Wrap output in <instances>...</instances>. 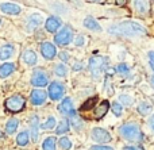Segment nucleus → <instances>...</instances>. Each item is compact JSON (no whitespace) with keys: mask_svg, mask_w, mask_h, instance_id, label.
Masks as SVG:
<instances>
[{"mask_svg":"<svg viewBox=\"0 0 154 150\" xmlns=\"http://www.w3.org/2000/svg\"><path fill=\"white\" fill-rule=\"evenodd\" d=\"M41 53H42L43 58L46 60H53L57 56V49L51 42H43L41 45Z\"/></svg>","mask_w":154,"mask_h":150,"instance_id":"10","label":"nucleus"},{"mask_svg":"<svg viewBox=\"0 0 154 150\" xmlns=\"http://www.w3.org/2000/svg\"><path fill=\"white\" fill-rule=\"evenodd\" d=\"M111 108H112V112H114L116 116H120V115H122V112H123V107L119 104V103H116V102L112 103Z\"/></svg>","mask_w":154,"mask_h":150,"instance_id":"31","label":"nucleus"},{"mask_svg":"<svg viewBox=\"0 0 154 150\" xmlns=\"http://www.w3.org/2000/svg\"><path fill=\"white\" fill-rule=\"evenodd\" d=\"M73 41V31L69 26H65L54 37V43L58 46H66Z\"/></svg>","mask_w":154,"mask_h":150,"instance_id":"5","label":"nucleus"},{"mask_svg":"<svg viewBox=\"0 0 154 150\" xmlns=\"http://www.w3.org/2000/svg\"><path fill=\"white\" fill-rule=\"evenodd\" d=\"M43 22V16L39 15V14H31L29 16V22H27V30H35L38 26H41Z\"/></svg>","mask_w":154,"mask_h":150,"instance_id":"15","label":"nucleus"},{"mask_svg":"<svg viewBox=\"0 0 154 150\" xmlns=\"http://www.w3.org/2000/svg\"><path fill=\"white\" fill-rule=\"evenodd\" d=\"M150 111H152V106L147 104V103H141V104L138 106V112L141 114V115H147Z\"/></svg>","mask_w":154,"mask_h":150,"instance_id":"29","label":"nucleus"},{"mask_svg":"<svg viewBox=\"0 0 154 150\" xmlns=\"http://www.w3.org/2000/svg\"><path fill=\"white\" fill-rule=\"evenodd\" d=\"M65 92V87L62 85L58 81H53V83L49 85V97L51 100H58L64 96Z\"/></svg>","mask_w":154,"mask_h":150,"instance_id":"7","label":"nucleus"},{"mask_svg":"<svg viewBox=\"0 0 154 150\" xmlns=\"http://www.w3.org/2000/svg\"><path fill=\"white\" fill-rule=\"evenodd\" d=\"M5 108H7L10 112H20L26 106V99H24L22 95H14V96L8 97L4 103Z\"/></svg>","mask_w":154,"mask_h":150,"instance_id":"4","label":"nucleus"},{"mask_svg":"<svg viewBox=\"0 0 154 150\" xmlns=\"http://www.w3.org/2000/svg\"><path fill=\"white\" fill-rule=\"evenodd\" d=\"M60 58H61L64 62H66L68 60H69V54H68L66 51H61V53H60Z\"/></svg>","mask_w":154,"mask_h":150,"instance_id":"36","label":"nucleus"},{"mask_svg":"<svg viewBox=\"0 0 154 150\" xmlns=\"http://www.w3.org/2000/svg\"><path fill=\"white\" fill-rule=\"evenodd\" d=\"M149 58H150V66L154 70V51H150L149 53Z\"/></svg>","mask_w":154,"mask_h":150,"instance_id":"37","label":"nucleus"},{"mask_svg":"<svg viewBox=\"0 0 154 150\" xmlns=\"http://www.w3.org/2000/svg\"><path fill=\"white\" fill-rule=\"evenodd\" d=\"M14 70H15V64H12V62H5V64L0 65V77L2 78L7 77Z\"/></svg>","mask_w":154,"mask_h":150,"instance_id":"21","label":"nucleus"},{"mask_svg":"<svg viewBox=\"0 0 154 150\" xmlns=\"http://www.w3.org/2000/svg\"><path fill=\"white\" fill-rule=\"evenodd\" d=\"M150 83H152L153 88H154V76H152V78H150Z\"/></svg>","mask_w":154,"mask_h":150,"instance_id":"42","label":"nucleus"},{"mask_svg":"<svg viewBox=\"0 0 154 150\" xmlns=\"http://www.w3.org/2000/svg\"><path fill=\"white\" fill-rule=\"evenodd\" d=\"M0 11L8 15H19L22 12L20 5L15 4V3H2L0 4Z\"/></svg>","mask_w":154,"mask_h":150,"instance_id":"13","label":"nucleus"},{"mask_svg":"<svg viewBox=\"0 0 154 150\" xmlns=\"http://www.w3.org/2000/svg\"><path fill=\"white\" fill-rule=\"evenodd\" d=\"M116 3H118L119 5H125L126 3H127V0H116Z\"/></svg>","mask_w":154,"mask_h":150,"instance_id":"41","label":"nucleus"},{"mask_svg":"<svg viewBox=\"0 0 154 150\" xmlns=\"http://www.w3.org/2000/svg\"><path fill=\"white\" fill-rule=\"evenodd\" d=\"M109 34L115 35H126V37H135V35H143L146 34V29L141 26L137 22H120L118 24H112L108 27Z\"/></svg>","mask_w":154,"mask_h":150,"instance_id":"1","label":"nucleus"},{"mask_svg":"<svg viewBox=\"0 0 154 150\" xmlns=\"http://www.w3.org/2000/svg\"><path fill=\"white\" fill-rule=\"evenodd\" d=\"M107 68V58L101 56H93L89 60V70L92 73L93 78H100L101 73L104 72V69Z\"/></svg>","mask_w":154,"mask_h":150,"instance_id":"3","label":"nucleus"},{"mask_svg":"<svg viewBox=\"0 0 154 150\" xmlns=\"http://www.w3.org/2000/svg\"><path fill=\"white\" fill-rule=\"evenodd\" d=\"M66 131H69V121L68 119H62L58 123V126L56 127V133L57 134H64Z\"/></svg>","mask_w":154,"mask_h":150,"instance_id":"24","label":"nucleus"},{"mask_svg":"<svg viewBox=\"0 0 154 150\" xmlns=\"http://www.w3.org/2000/svg\"><path fill=\"white\" fill-rule=\"evenodd\" d=\"M96 103H97V96H93V97H89V99L87 100V102L84 103V104L81 106V108H80V111L81 112H84V111H88V110H92V108H95Z\"/></svg>","mask_w":154,"mask_h":150,"instance_id":"22","label":"nucleus"},{"mask_svg":"<svg viewBox=\"0 0 154 150\" xmlns=\"http://www.w3.org/2000/svg\"><path fill=\"white\" fill-rule=\"evenodd\" d=\"M0 23H2V18H0Z\"/></svg>","mask_w":154,"mask_h":150,"instance_id":"44","label":"nucleus"},{"mask_svg":"<svg viewBox=\"0 0 154 150\" xmlns=\"http://www.w3.org/2000/svg\"><path fill=\"white\" fill-rule=\"evenodd\" d=\"M54 72H56V75L58 76V77H65V76L68 75V68H66V65H64V64H58L56 66V69H54Z\"/></svg>","mask_w":154,"mask_h":150,"instance_id":"27","label":"nucleus"},{"mask_svg":"<svg viewBox=\"0 0 154 150\" xmlns=\"http://www.w3.org/2000/svg\"><path fill=\"white\" fill-rule=\"evenodd\" d=\"M56 138L54 137H49L43 141L42 143V149L43 150H56Z\"/></svg>","mask_w":154,"mask_h":150,"instance_id":"25","label":"nucleus"},{"mask_svg":"<svg viewBox=\"0 0 154 150\" xmlns=\"http://www.w3.org/2000/svg\"><path fill=\"white\" fill-rule=\"evenodd\" d=\"M58 145H60V148L64 149V150H69L72 148V142H70V139L66 137H62L61 139L58 141Z\"/></svg>","mask_w":154,"mask_h":150,"instance_id":"28","label":"nucleus"},{"mask_svg":"<svg viewBox=\"0 0 154 150\" xmlns=\"http://www.w3.org/2000/svg\"><path fill=\"white\" fill-rule=\"evenodd\" d=\"M49 83V78L48 75L43 72L42 69H35L34 73H32V77H31V84L34 87H46Z\"/></svg>","mask_w":154,"mask_h":150,"instance_id":"8","label":"nucleus"},{"mask_svg":"<svg viewBox=\"0 0 154 150\" xmlns=\"http://www.w3.org/2000/svg\"><path fill=\"white\" fill-rule=\"evenodd\" d=\"M120 102L126 106H130L131 103H133V99H131L130 96H127V95H122V96H120Z\"/></svg>","mask_w":154,"mask_h":150,"instance_id":"32","label":"nucleus"},{"mask_svg":"<svg viewBox=\"0 0 154 150\" xmlns=\"http://www.w3.org/2000/svg\"><path fill=\"white\" fill-rule=\"evenodd\" d=\"M14 46L12 45H4V46H2L0 47V60H3V61H5V60H8L10 57H12V54H14Z\"/></svg>","mask_w":154,"mask_h":150,"instance_id":"20","label":"nucleus"},{"mask_svg":"<svg viewBox=\"0 0 154 150\" xmlns=\"http://www.w3.org/2000/svg\"><path fill=\"white\" fill-rule=\"evenodd\" d=\"M18 124H19V122H18V119H10V121L7 122V124H5V133L7 134H14V133L16 131V129H18Z\"/></svg>","mask_w":154,"mask_h":150,"instance_id":"23","label":"nucleus"},{"mask_svg":"<svg viewBox=\"0 0 154 150\" xmlns=\"http://www.w3.org/2000/svg\"><path fill=\"white\" fill-rule=\"evenodd\" d=\"M54 126H56V118H54V116H50V118L48 119V122H45V123L41 126V129L42 130H51Z\"/></svg>","mask_w":154,"mask_h":150,"instance_id":"30","label":"nucleus"},{"mask_svg":"<svg viewBox=\"0 0 154 150\" xmlns=\"http://www.w3.org/2000/svg\"><path fill=\"white\" fill-rule=\"evenodd\" d=\"M92 138H93V141H96L99 143H108L112 141L111 134L107 130L101 129V127H95L92 130Z\"/></svg>","mask_w":154,"mask_h":150,"instance_id":"6","label":"nucleus"},{"mask_svg":"<svg viewBox=\"0 0 154 150\" xmlns=\"http://www.w3.org/2000/svg\"><path fill=\"white\" fill-rule=\"evenodd\" d=\"M58 110L62 115H69V116H75L76 115V110L73 107V103L70 97H65L61 102V104L58 106Z\"/></svg>","mask_w":154,"mask_h":150,"instance_id":"9","label":"nucleus"},{"mask_svg":"<svg viewBox=\"0 0 154 150\" xmlns=\"http://www.w3.org/2000/svg\"><path fill=\"white\" fill-rule=\"evenodd\" d=\"M82 69V62H76L73 65V70H81Z\"/></svg>","mask_w":154,"mask_h":150,"instance_id":"38","label":"nucleus"},{"mask_svg":"<svg viewBox=\"0 0 154 150\" xmlns=\"http://www.w3.org/2000/svg\"><path fill=\"white\" fill-rule=\"evenodd\" d=\"M29 141H30V138H29V133H26V131H23V133H20V134L16 137V143H18L19 146H26L27 143H29Z\"/></svg>","mask_w":154,"mask_h":150,"instance_id":"26","label":"nucleus"},{"mask_svg":"<svg viewBox=\"0 0 154 150\" xmlns=\"http://www.w3.org/2000/svg\"><path fill=\"white\" fill-rule=\"evenodd\" d=\"M109 107H111V106H109V102H108V100H103V102H100L97 107H95L93 118H95L96 121H100V119L103 118V116L106 115L107 112H108Z\"/></svg>","mask_w":154,"mask_h":150,"instance_id":"12","label":"nucleus"},{"mask_svg":"<svg viewBox=\"0 0 154 150\" xmlns=\"http://www.w3.org/2000/svg\"><path fill=\"white\" fill-rule=\"evenodd\" d=\"M134 3V8L137 10V12L142 14V15H146L150 10V4L149 0H133Z\"/></svg>","mask_w":154,"mask_h":150,"instance_id":"16","label":"nucleus"},{"mask_svg":"<svg viewBox=\"0 0 154 150\" xmlns=\"http://www.w3.org/2000/svg\"><path fill=\"white\" fill-rule=\"evenodd\" d=\"M84 42H85V38L82 37V35H79V37L75 38V45L76 46H82L84 45Z\"/></svg>","mask_w":154,"mask_h":150,"instance_id":"33","label":"nucleus"},{"mask_svg":"<svg viewBox=\"0 0 154 150\" xmlns=\"http://www.w3.org/2000/svg\"><path fill=\"white\" fill-rule=\"evenodd\" d=\"M30 127H31V141L38 139V134H39V119L37 115H32L30 118Z\"/></svg>","mask_w":154,"mask_h":150,"instance_id":"17","label":"nucleus"},{"mask_svg":"<svg viewBox=\"0 0 154 150\" xmlns=\"http://www.w3.org/2000/svg\"><path fill=\"white\" fill-rule=\"evenodd\" d=\"M48 99V95L43 89H34L30 95V100L34 106H42Z\"/></svg>","mask_w":154,"mask_h":150,"instance_id":"11","label":"nucleus"},{"mask_svg":"<svg viewBox=\"0 0 154 150\" xmlns=\"http://www.w3.org/2000/svg\"><path fill=\"white\" fill-rule=\"evenodd\" d=\"M22 58H23V61L26 62L27 65H30V66L35 65V64H37V61H38L37 54H35L32 50H24V53H23V56H22Z\"/></svg>","mask_w":154,"mask_h":150,"instance_id":"19","label":"nucleus"},{"mask_svg":"<svg viewBox=\"0 0 154 150\" xmlns=\"http://www.w3.org/2000/svg\"><path fill=\"white\" fill-rule=\"evenodd\" d=\"M61 27V19L57 18V16H50V18L46 19L45 22V29L49 32H56L57 30Z\"/></svg>","mask_w":154,"mask_h":150,"instance_id":"14","label":"nucleus"},{"mask_svg":"<svg viewBox=\"0 0 154 150\" xmlns=\"http://www.w3.org/2000/svg\"><path fill=\"white\" fill-rule=\"evenodd\" d=\"M91 150H114L112 148H109V146H103V145H95L91 148Z\"/></svg>","mask_w":154,"mask_h":150,"instance_id":"35","label":"nucleus"},{"mask_svg":"<svg viewBox=\"0 0 154 150\" xmlns=\"http://www.w3.org/2000/svg\"><path fill=\"white\" fill-rule=\"evenodd\" d=\"M116 70H118V72H120V73H127L128 72V68H127V65H126V64H120V65H118V66H116Z\"/></svg>","mask_w":154,"mask_h":150,"instance_id":"34","label":"nucleus"},{"mask_svg":"<svg viewBox=\"0 0 154 150\" xmlns=\"http://www.w3.org/2000/svg\"><path fill=\"white\" fill-rule=\"evenodd\" d=\"M123 150H143L142 148H135V146H125Z\"/></svg>","mask_w":154,"mask_h":150,"instance_id":"39","label":"nucleus"},{"mask_svg":"<svg viewBox=\"0 0 154 150\" xmlns=\"http://www.w3.org/2000/svg\"><path fill=\"white\" fill-rule=\"evenodd\" d=\"M120 135L130 142H142L143 134L139 130V126L135 123H127L120 127Z\"/></svg>","mask_w":154,"mask_h":150,"instance_id":"2","label":"nucleus"},{"mask_svg":"<svg viewBox=\"0 0 154 150\" xmlns=\"http://www.w3.org/2000/svg\"><path fill=\"white\" fill-rule=\"evenodd\" d=\"M150 127L153 129V131H154V115L150 118Z\"/></svg>","mask_w":154,"mask_h":150,"instance_id":"40","label":"nucleus"},{"mask_svg":"<svg viewBox=\"0 0 154 150\" xmlns=\"http://www.w3.org/2000/svg\"><path fill=\"white\" fill-rule=\"evenodd\" d=\"M84 27L91 31H101V26L99 24V22H96L95 18L92 16H87L84 19Z\"/></svg>","mask_w":154,"mask_h":150,"instance_id":"18","label":"nucleus"},{"mask_svg":"<svg viewBox=\"0 0 154 150\" xmlns=\"http://www.w3.org/2000/svg\"><path fill=\"white\" fill-rule=\"evenodd\" d=\"M89 2H96V3H99V2H101V0H89Z\"/></svg>","mask_w":154,"mask_h":150,"instance_id":"43","label":"nucleus"}]
</instances>
